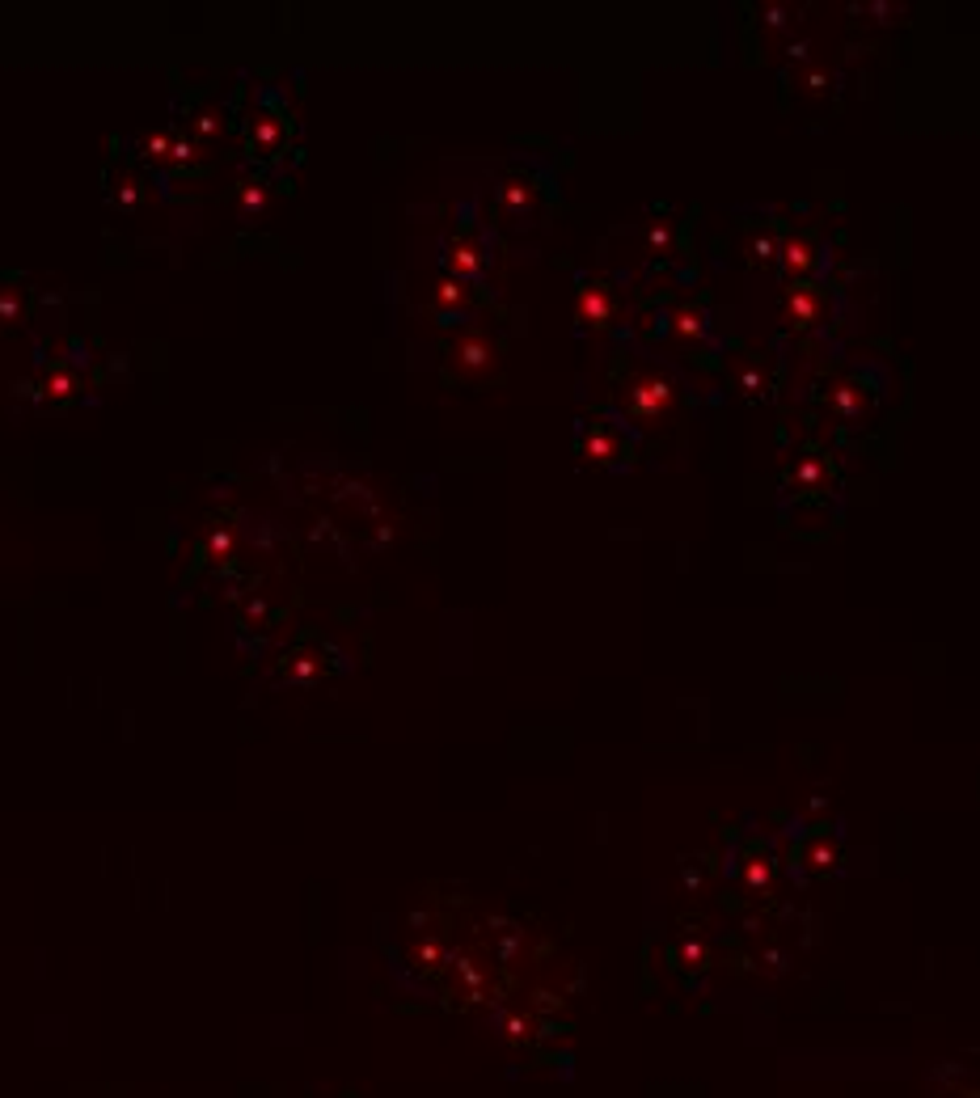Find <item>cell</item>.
Instances as JSON below:
<instances>
[{"mask_svg": "<svg viewBox=\"0 0 980 1098\" xmlns=\"http://www.w3.org/2000/svg\"><path fill=\"white\" fill-rule=\"evenodd\" d=\"M782 313H786V321H790V326H795V330L816 326L820 313H824V305H820V292L812 288V283H795V288L786 292V300H782Z\"/></svg>", "mask_w": 980, "mask_h": 1098, "instance_id": "6da1fadb", "label": "cell"}, {"mask_svg": "<svg viewBox=\"0 0 980 1098\" xmlns=\"http://www.w3.org/2000/svg\"><path fill=\"white\" fill-rule=\"evenodd\" d=\"M630 402H634L638 414L655 419V414L668 410V402H672V385L659 381V376H638V381L630 385Z\"/></svg>", "mask_w": 980, "mask_h": 1098, "instance_id": "7a4b0ae2", "label": "cell"}, {"mask_svg": "<svg viewBox=\"0 0 980 1098\" xmlns=\"http://www.w3.org/2000/svg\"><path fill=\"white\" fill-rule=\"evenodd\" d=\"M778 262H782V271L790 279H807L816 271V245L807 237H786L782 250H778Z\"/></svg>", "mask_w": 980, "mask_h": 1098, "instance_id": "3957f363", "label": "cell"}, {"mask_svg": "<svg viewBox=\"0 0 980 1098\" xmlns=\"http://www.w3.org/2000/svg\"><path fill=\"white\" fill-rule=\"evenodd\" d=\"M575 313H579L583 326H609V321H613V300L600 292L596 283H588V288L579 292V300H575Z\"/></svg>", "mask_w": 980, "mask_h": 1098, "instance_id": "277c9868", "label": "cell"}, {"mask_svg": "<svg viewBox=\"0 0 980 1098\" xmlns=\"http://www.w3.org/2000/svg\"><path fill=\"white\" fill-rule=\"evenodd\" d=\"M448 267L457 271V275H478L482 271V250L474 241H465V237H457L448 245Z\"/></svg>", "mask_w": 980, "mask_h": 1098, "instance_id": "5b68a950", "label": "cell"}, {"mask_svg": "<svg viewBox=\"0 0 980 1098\" xmlns=\"http://www.w3.org/2000/svg\"><path fill=\"white\" fill-rule=\"evenodd\" d=\"M457 355H461V364H465V368H482V364H490V347L482 343L478 334H469V343H461V351H457Z\"/></svg>", "mask_w": 980, "mask_h": 1098, "instance_id": "8992f818", "label": "cell"}, {"mask_svg": "<svg viewBox=\"0 0 980 1098\" xmlns=\"http://www.w3.org/2000/svg\"><path fill=\"white\" fill-rule=\"evenodd\" d=\"M672 330L681 334V338H697V334H702V317H697V313H676Z\"/></svg>", "mask_w": 980, "mask_h": 1098, "instance_id": "52a82bcc", "label": "cell"}]
</instances>
